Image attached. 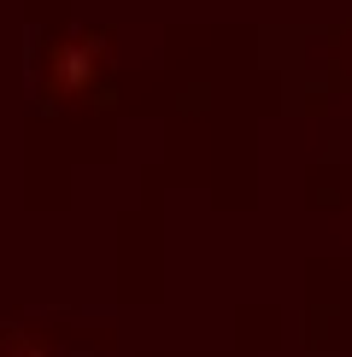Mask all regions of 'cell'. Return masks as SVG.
<instances>
[{
	"mask_svg": "<svg viewBox=\"0 0 352 357\" xmlns=\"http://www.w3.org/2000/svg\"><path fill=\"white\" fill-rule=\"evenodd\" d=\"M94 65H100L94 41H71V47L53 59V82H59V88H82L88 77H94Z\"/></svg>",
	"mask_w": 352,
	"mask_h": 357,
	"instance_id": "6da1fadb",
	"label": "cell"
}]
</instances>
